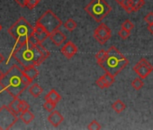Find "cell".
<instances>
[{"mask_svg":"<svg viewBox=\"0 0 153 130\" xmlns=\"http://www.w3.org/2000/svg\"><path fill=\"white\" fill-rule=\"evenodd\" d=\"M63 26L69 32H72L73 30H75L76 28V26H78V25H76V22L71 18L68 19L64 24H63Z\"/></svg>","mask_w":153,"mask_h":130,"instance_id":"44dd1931","label":"cell"},{"mask_svg":"<svg viewBox=\"0 0 153 130\" xmlns=\"http://www.w3.org/2000/svg\"><path fill=\"white\" fill-rule=\"evenodd\" d=\"M34 115L28 109V110H26V111H25V112H23V113H21V115H20V118L22 119V121L25 123V124H26V125H28V124H30L33 119H34Z\"/></svg>","mask_w":153,"mask_h":130,"instance_id":"ac0fdd59","label":"cell"},{"mask_svg":"<svg viewBox=\"0 0 153 130\" xmlns=\"http://www.w3.org/2000/svg\"><path fill=\"white\" fill-rule=\"evenodd\" d=\"M112 108L114 110V112H116L117 114H120L126 108V105L121 99H116L112 104Z\"/></svg>","mask_w":153,"mask_h":130,"instance_id":"d6986e66","label":"cell"},{"mask_svg":"<svg viewBox=\"0 0 153 130\" xmlns=\"http://www.w3.org/2000/svg\"><path fill=\"white\" fill-rule=\"evenodd\" d=\"M1 30H2V25H0V31H1Z\"/></svg>","mask_w":153,"mask_h":130,"instance_id":"8d00e7d4","label":"cell"},{"mask_svg":"<svg viewBox=\"0 0 153 130\" xmlns=\"http://www.w3.org/2000/svg\"><path fill=\"white\" fill-rule=\"evenodd\" d=\"M29 108H30V106H29V104L26 101L22 100V99H19V102H18V111L20 113V115H21V113L28 110Z\"/></svg>","mask_w":153,"mask_h":130,"instance_id":"d4e9b609","label":"cell"},{"mask_svg":"<svg viewBox=\"0 0 153 130\" xmlns=\"http://www.w3.org/2000/svg\"><path fill=\"white\" fill-rule=\"evenodd\" d=\"M34 27L23 16H21L9 29V34L16 39V45L13 51L20 48L29 41V37L33 33ZM12 51V52H13Z\"/></svg>","mask_w":153,"mask_h":130,"instance_id":"277c9868","label":"cell"},{"mask_svg":"<svg viewBox=\"0 0 153 130\" xmlns=\"http://www.w3.org/2000/svg\"><path fill=\"white\" fill-rule=\"evenodd\" d=\"M118 34H119V36L121 37V39H122V40H126V39H128V38L130 37L131 32H129V31H127V30H125V29H123V28H122V29L119 31Z\"/></svg>","mask_w":153,"mask_h":130,"instance_id":"4dcf8cb0","label":"cell"},{"mask_svg":"<svg viewBox=\"0 0 153 130\" xmlns=\"http://www.w3.org/2000/svg\"><path fill=\"white\" fill-rule=\"evenodd\" d=\"M32 82L33 81L24 73L23 67L19 64L11 66L0 80V85L13 98H18Z\"/></svg>","mask_w":153,"mask_h":130,"instance_id":"7a4b0ae2","label":"cell"},{"mask_svg":"<svg viewBox=\"0 0 153 130\" xmlns=\"http://www.w3.org/2000/svg\"><path fill=\"white\" fill-rule=\"evenodd\" d=\"M19 116L15 114L8 106L0 108V129H10L18 120Z\"/></svg>","mask_w":153,"mask_h":130,"instance_id":"52a82bcc","label":"cell"},{"mask_svg":"<svg viewBox=\"0 0 153 130\" xmlns=\"http://www.w3.org/2000/svg\"><path fill=\"white\" fill-rule=\"evenodd\" d=\"M42 91H43L42 88L39 84H37V83L33 84V85L30 86V88H29V92H30V94H31L33 98H39V97L41 96V94L42 93Z\"/></svg>","mask_w":153,"mask_h":130,"instance_id":"e0dca14e","label":"cell"},{"mask_svg":"<svg viewBox=\"0 0 153 130\" xmlns=\"http://www.w3.org/2000/svg\"><path fill=\"white\" fill-rule=\"evenodd\" d=\"M147 29L149 30V32L151 34H153V24L149 25H148V27H147Z\"/></svg>","mask_w":153,"mask_h":130,"instance_id":"836d02e7","label":"cell"},{"mask_svg":"<svg viewBox=\"0 0 153 130\" xmlns=\"http://www.w3.org/2000/svg\"><path fill=\"white\" fill-rule=\"evenodd\" d=\"M48 121L50 124H51L54 127H58L64 120V117L57 110H53L51 112V114L48 116Z\"/></svg>","mask_w":153,"mask_h":130,"instance_id":"5bb4252c","label":"cell"},{"mask_svg":"<svg viewBox=\"0 0 153 130\" xmlns=\"http://www.w3.org/2000/svg\"><path fill=\"white\" fill-rule=\"evenodd\" d=\"M4 61H5V58H4V56L1 54V52H0V64H1Z\"/></svg>","mask_w":153,"mask_h":130,"instance_id":"e575fe53","label":"cell"},{"mask_svg":"<svg viewBox=\"0 0 153 130\" xmlns=\"http://www.w3.org/2000/svg\"><path fill=\"white\" fill-rule=\"evenodd\" d=\"M48 37H50V34L40 25L35 24L33 33L29 37V42L34 44L42 43Z\"/></svg>","mask_w":153,"mask_h":130,"instance_id":"30bf717a","label":"cell"},{"mask_svg":"<svg viewBox=\"0 0 153 130\" xmlns=\"http://www.w3.org/2000/svg\"><path fill=\"white\" fill-rule=\"evenodd\" d=\"M44 99H45V100H49V101H51V102H53L55 104H58L60 101L61 97H60V95L54 89H51L48 92V94L45 96Z\"/></svg>","mask_w":153,"mask_h":130,"instance_id":"2e32d148","label":"cell"},{"mask_svg":"<svg viewBox=\"0 0 153 130\" xmlns=\"http://www.w3.org/2000/svg\"><path fill=\"white\" fill-rule=\"evenodd\" d=\"M145 4V0H131V11L137 12L139 11Z\"/></svg>","mask_w":153,"mask_h":130,"instance_id":"ffe728a7","label":"cell"},{"mask_svg":"<svg viewBox=\"0 0 153 130\" xmlns=\"http://www.w3.org/2000/svg\"><path fill=\"white\" fill-rule=\"evenodd\" d=\"M133 71L140 78L144 80L153 72V66L146 59L141 58L133 66Z\"/></svg>","mask_w":153,"mask_h":130,"instance_id":"ba28073f","label":"cell"},{"mask_svg":"<svg viewBox=\"0 0 153 130\" xmlns=\"http://www.w3.org/2000/svg\"><path fill=\"white\" fill-rule=\"evenodd\" d=\"M106 52L105 58L99 62L98 65L105 71V72H109L115 77L127 66L129 61L114 46L110 47Z\"/></svg>","mask_w":153,"mask_h":130,"instance_id":"3957f363","label":"cell"},{"mask_svg":"<svg viewBox=\"0 0 153 130\" xmlns=\"http://www.w3.org/2000/svg\"><path fill=\"white\" fill-rule=\"evenodd\" d=\"M16 4H18L21 7H26V2L27 0H15Z\"/></svg>","mask_w":153,"mask_h":130,"instance_id":"d6a6232c","label":"cell"},{"mask_svg":"<svg viewBox=\"0 0 153 130\" xmlns=\"http://www.w3.org/2000/svg\"><path fill=\"white\" fill-rule=\"evenodd\" d=\"M118 3L128 14L131 13V0H119Z\"/></svg>","mask_w":153,"mask_h":130,"instance_id":"cb8c5ba5","label":"cell"},{"mask_svg":"<svg viewBox=\"0 0 153 130\" xmlns=\"http://www.w3.org/2000/svg\"><path fill=\"white\" fill-rule=\"evenodd\" d=\"M41 2V0H27V2H26V7L28 9L32 10L39 3Z\"/></svg>","mask_w":153,"mask_h":130,"instance_id":"f1b7e54d","label":"cell"},{"mask_svg":"<svg viewBox=\"0 0 153 130\" xmlns=\"http://www.w3.org/2000/svg\"><path fill=\"white\" fill-rule=\"evenodd\" d=\"M24 73L33 81L38 75H39V72L36 69L35 66H29V67H25L23 68Z\"/></svg>","mask_w":153,"mask_h":130,"instance_id":"9a60e30c","label":"cell"},{"mask_svg":"<svg viewBox=\"0 0 153 130\" xmlns=\"http://www.w3.org/2000/svg\"><path fill=\"white\" fill-rule=\"evenodd\" d=\"M85 11L95 21L100 23L110 14L112 7L105 0H92L85 7Z\"/></svg>","mask_w":153,"mask_h":130,"instance_id":"5b68a950","label":"cell"},{"mask_svg":"<svg viewBox=\"0 0 153 130\" xmlns=\"http://www.w3.org/2000/svg\"><path fill=\"white\" fill-rule=\"evenodd\" d=\"M51 55L50 52L42 44H34L29 41L20 48L13 51L9 58H14L23 68L38 66Z\"/></svg>","mask_w":153,"mask_h":130,"instance_id":"6da1fadb","label":"cell"},{"mask_svg":"<svg viewBox=\"0 0 153 130\" xmlns=\"http://www.w3.org/2000/svg\"><path fill=\"white\" fill-rule=\"evenodd\" d=\"M3 76H4V72H2V71L0 70V80L2 79V77H3Z\"/></svg>","mask_w":153,"mask_h":130,"instance_id":"d590c367","label":"cell"},{"mask_svg":"<svg viewBox=\"0 0 153 130\" xmlns=\"http://www.w3.org/2000/svg\"><path fill=\"white\" fill-rule=\"evenodd\" d=\"M50 39H51V41L56 46H60V45H62V44L66 42L67 37H66V35H65L61 31H59V30L58 29V30H56L55 32H53L52 34H51Z\"/></svg>","mask_w":153,"mask_h":130,"instance_id":"4fadbf2b","label":"cell"},{"mask_svg":"<svg viewBox=\"0 0 153 130\" xmlns=\"http://www.w3.org/2000/svg\"><path fill=\"white\" fill-rule=\"evenodd\" d=\"M60 52L67 59L69 60L76 54V52H78V48H76V46L71 41H68L61 47Z\"/></svg>","mask_w":153,"mask_h":130,"instance_id":"8fae6325","label":"cell"},{"mask_svg":"<svg viewBox=\"0 0 153 130\" xmlns=\"http://www.w3.org/2000/svg\"><path fill=\"white\" fill-rule=\"evenodd\" d=\"M18 102H19V99L18 98H14V100L10 102V104L8 105V107L10 108V109L16 114L17 116L20 117V113L18 111Z\"/></svg>","mask_w":153,"mask_h":130,"instance_id":"603a6c76","label":"cell"},{"mask_svg":"<svg viewBox=\"0 0 153 130\" xmlns=\"http://www.w3.org/2000/svg\"><path fill=\"white\" fill-rule=\"evenodd\" d=\"M114 76L110 74L109 72L105 73L103 76H101L97 81H96V85L98 86L100 89H106L109 88L114 82Z\"/></svg>","mask_w":153,"mask_h":130,"instance_id":"7c38bea8","label":"cell"},{"mask_svg":"<svg viewBox=\"0 0 153 130\" xmlns=\"http://www.w3.org/2000/svg\"><path fill=\"white\" fill-rule=\"evenodd\" d=\"M56 105H57V104H55V103H53V102H51V101L45 100V102H44V104H43L42 107H43V108H44L46 111H48V112H52V111L55 109Z\"/></svg>","mask_w":153,"mask_h":130,"instance_id":"4316f807","label":"cell"},{"mask_svg":"<svg viewBox=\"0 0 153 130\" xmlns=\"http://www.w3.org/2000/svg\"><path fill=\"white\" fill-rule=\"evenodd\" d=\"M144 21H145L148 25L153 24V12L148 13V14L144 16Z\"/></svg>","mask_w":153,"mask_h":130,"instance_id":"1f68e13d","label":"cell"},{"mask_svg":"<svg viewBox=\"0 0 153 130\" xmlns=\"http://www.w3.org/2000/svg\"><path fill=\"white\" fill-rule=\"evenodd\" d=\"M88 128L90 129V130H99L102 128L101 125L97 121V120H93L88 126Z\"/></svg>","mask_w":153,"mask_h":130,"instance_id":"f546056e","label":"cell"},{"mask_svg":"<svg viewBox=\"0 0 153 130\" xmlns=\"http://www.w3.org/2000/svg\"><path fill=\"white\" fill-rule=\"evenodd\" d=\"M106 51H105V50H100L97 54H96V59H97V63H99V62H101L105 58V56H106Z\"/></svg>","mask_w":153,"mask_h":130,"instance_id":"83f0119b","label":"cell"},{"mask_svg":"<svg viewBox=\"0 0 153 130\" xmlns=\"http://www.w3.org/2000/svg\"><path fill=\"white\" fill-rule=\"evenodd\" d=\"M111 35L112 31L105 23H101L94 31V38L100 44H105L111 38Z\"/></svg>","mask_w":153,"mask_h":130,"instance_id":"9c48e42d","label":"cell"},{"mask_svg":"<svg viewBox=\"0 0 153 130\" xmlns=\"http://www.w3.org/2000/svg\"><path fill=\"white\" fill-rule=\"evenodd\" d=\"M36 24L42 26L51 35V34L58 30L62 25V21L51 10H47L37 20Z\"/></svg>","mask_w":153,"mask_h":130,"instance_id":"8992f818","label":"cell"},{"mask_svg":"<svg viewBox=\"0 0 153 130\" xmlns=\"http://www.w3.org/2000/svg\"><path fill=\"white\" fill-rule=\"evenodd\" d=\"M144 86V82L143 80L141 78H136L131 81V87L135 90H140L143 88Z\"/></svg>","mask_w":153,"mask_h":130,"instance_id":"7402d4cb","label":"cell"},{"mask_svg":"<svg viewBox=\"0 0 153 130\" xmlns=\"http://www.w3.org/2000/svg\"><path fill=\"white\" fill-rule=\"evenodd\" d=\"M122 28H123V29H125V30H127V31H129V32H131V31L134 28V24H133L131 20L126 19V20H124V21L122 23Z\"/></svg>","mask_w":153,"mask_h":130,"instance_id":"484cf974","label":"cell"}]
</instances>
